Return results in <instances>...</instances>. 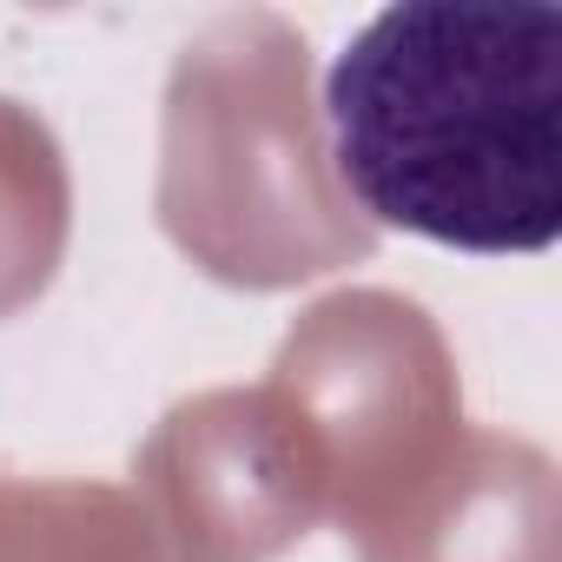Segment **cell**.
<instances>
[{
	"label": "cell",
	"instance_id": "6da1fadb",
	"mask_svg": "<svg viewBox=\"0 0 562 562\" xmlns=\"http://www.w3.org/2000/svg\"><path fill=\"white\" fill-rule=\"evenodd\" d=\"M345 192L397 232L509 258L562 238V8L397 0L325 74Z\"/></svg>",
	"mask_w": 562,
	"mask_h": 562
}]
</instances>
